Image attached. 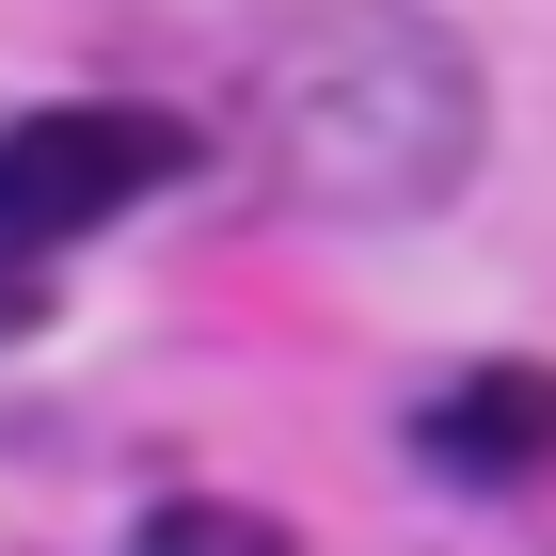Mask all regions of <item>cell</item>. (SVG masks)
Wrapping results in <instances>:
<instances>
[{
	"instance_id": "277c9868",
	"label": "cell",
	"mask_w": 556,
	"mask_h": 556,
	"mask_svg": "<svg viewBox=\"0 0 556 556\" xmlns=\"http://www.w3.org/2000/svg\"><path fill=\"white\" fill-rule=\"evenodd\" d=\"M0 334H33V287H16V270H0Z\"/></svg>"
},
{
	"instance_id": "6da1fadb",
	"label": "cell",
	"mask_w": 556,
	"mask_h": 556,
	"mask_svg": "<svg viewBox=\"0 0 556 556\" xmlns=\"http://www.w3.org/2000/svg\"><path fill=\"white\" fill-rule=\"evenodd\" d=\"M160 175H191V128L143 112V96H80V112L0 128V255H33V239H80V223L143 207Z\"/></svg>"
},
{
	"instance_id": "7a4b0ae2",
	"label": "cell",
	"mask_w": 556,
	"mask_h": 556,
	"mask_svg": "<svg viewBox=\"0 0 556 556\" xmlns=\"http://www.w3.org/2000/svg\"><path fill=\"white\" fill-rule=\"evenodd\" d=\"M429 462H462V477H525V462H541V382H525V366H477V382L429 414Z\"/></svg>"
},
{
	"instance_id": "3957f363",
	"label": "cell",
	"mask_w": 556,
	"mask_h": 556,
	"mask_svg": "<svg viewBox=\"0 0 556 556\" xmlns=\"http://www.w3.org/2000/svg\"><path fill=\"white\" fill-rule=\"evenodd\" d=\"M128 556H287V525H255V509H160Z\"/></svg>"
}]
</instances>
